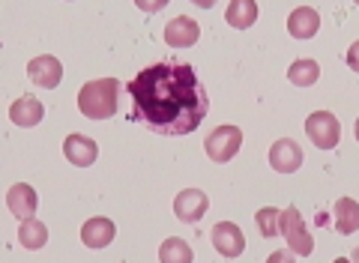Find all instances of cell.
Instances as JSON below:
<instances>
[{"label": "cell", "instance_id": "obj_1", "mask_svg": "<svg viewBox=\"0 0 359 263\" xmlns=\"http://www.w3.org/2000/svg\"><path fill=\"white\" fill-rule=\"evenodd\" d=\"M132 96L129 117L159 135H189L204 123L210 96L189 63H156L126 84Z\"/></svg>", "mask_w": 359, "mask_h": 263}, {"label": "cell", "instance_id": "obj_2", "mask_svg": "<svg viewBox=\"0 0 359 263\" xmlns=\"http://www.w3.org/2000/svg\"><path fill=\"white\" fill-rule=\"evenodd\" d=\"M117 96H120V81L117 78H99V81H87L78 93V111L87 120H108L117 114Z\"/></svg>", "mask_w": 359, "mask_h": 263}, {"label": "cell", "instance_id": "obj_3", "mask_svg": "<svg viewBox=\"0 0 359 263\" xmlns=\"http://www.w3.org/2000/svg\"><path fill=\"white\" fill-rule=\"evenodd\" d=\"M278 234L287 239V248L294 251V255H299V257H309L314 251V239H311L309 227H306V222H302V215H299L297 207H287L282 213V219H278Z\"/></svg>", "mask_w": 359, "mask_h": 263}, {"label": "cell", "instance_id": "obj_4", "mask_svg": "<svg viewBox=\"0 0 359 263\" xmlns=\"http://www.w3.org/2000/svg\"><path fill=\"white\" fill-rule=\"evenodd\" d=\"M240 147H243V132L237 126H219V129H212L204 141L210 162H216V165L231 162V159L240 153Z\"/></svg>", "mask_w": 359, "mask_h": 263}, {"label": "cell", "instance_id": "obj_5", "mask_svg": "<svg viewBox=\"0 0 359 263\" xmlns=\"http://www.w3.org/2000/svg\"><path fill=\"white\" fill-rule=\"evenodd\" d=\"M306 135L311 138L314 147L332 150V147H339V141H341V123L335 120V114H330V111H314L306 120Z\"/></svg>", "mask_w": 359, "mask_h": 263}, {"label": "cell", "instance_id": "obj_6", "mask_svg": "<svg viewBox=\"0 0 359 263\" xmlns=\"http://www.w3.org/2000/svg\"><path fill=\"white\" fill-rule=\"evenodd\" d=\"M207 207H210V201H207V194L201 189H183L177 194V201H174L177 219L186 222V224H198L207 215Z\"/></svg>", "mask_w": 359, "mask_h": 263}, {"label": "cell", "instance_id": "obj_7", "mask_svg": "<svg viewBox=\"0 0 359 263\" xmlns=\"http://www.w3.org/2000/svg\"><path fill=\"white\" fill-rule=\"evenodd\" d=\"M27 78L36 87H45V90H54L60 84V78H63V66L57 57H51V54H42V57H33V60L27 63Z\"/></svg>", "mask_w": 359, "mask_h": 263}, {"label": "cell", "instance_id": "obj_8", "mask_svg": "<svg viewBox=\"0 0 359 263\" xmlns=\"http://www.w3.org/2000/svg\"><path fill=\"white\" fill-rule=\"evenodd\" d=\"M210 236H212V245H216V251L222 257H240L243 248H245V236L233 222H219L212 227Z\"/></svg>", "mask_w": 359, "mask_h": 263}, {"label": "cell", "instance_id": "obj_9", "mask_svg": "<svg viewBox=\"0 0 359 263\" xmlns=\"http://www.w3.org/2000/svg\"><path fill=\"white\" fill-rule=\"evenodd\" d=\"M269 165H273L278 174H294L302 165V150L294 138H278L269 150Z\"/></svg>", "mask_w": 359, "mask_h": 263}, {"label": "cell", "instance_id": "obj_10", "mask_svg": "<svg viewBox=\"0 0 359 263\" xmlns=\"http://www.w3.org/2000/svg\"><path fill=\"white\" fill-rule=\"evenodd\" d=\"M36 203H39V198H36V191H33V186H27V182H15V186L6 191V207L21 222L33 219Z\"/></svg>", "mask_w": 359, "mask_h": 263}, {"label": "cell", "instance_id": "obj_11", "mask_svg": "<svg viewBox=\"0 0 359 263\" xmlns=\"http://www.w3.org/2000/svg\"><path fill=\"white\" fill-rule=\"evenodd\" d=\"M201 36V27L195 18H186V15H177L168 21L165 27V42L171 45V48H189V45H195Z\"/></svg>", "mask_w": 359, "mask_h": 263}, {"label": "cell", "instance_id": "obj_12", "mask_svg": "<svg viewBox=\"0 0 359 263\" xmlns=\"http://www.w3.org/2000/svg\"><path fill=\"white\" fill-rule=\"evenodd\" d=\"M63 156L69 159L75 168H90L99 156V147L90 141L87 135H69V138L63 141Z\"/></svg>", "mask_w": 359, "mask_h": 263}, {"label": "cell", "instance_id": "obj_13", "mask_svg": "<svg viewBox=\"0 0 359 263\" xmlns=\"http://www.w3.org/2000/svg\"><path fill=\"white\" fill-rule=\"evenodd\" d=\"M318 30H320V15H318V9H311V6H297L294 13L287 15V33H290L294 39H311Z\"/></svg>", "mask_w": 359, "mask_h": 263}, {"label": "cell", "instance_id": "obj_14", "mask_svg": "<svg viewBox=\"0 0 359 263\" xmlns=\"http://www.w3.org/2000/svg\"><path fill=\"white\" fill-rule=\"evenodd\" d=\"M111 239H114V222H111V219L96 215V219L84 222V227H81V243L87 248H105V245H111Z\"/></svg>", "mask_w": 359, "mask_h": 263}, {"label": "cell", "instance_id": "obj_15", "mask_svg": "<svg viewBox=\"0 0 359 263\" xmlns=\"http://www.w3.org/2000/svg\"><path fill=\"white\" fill-rule=\"evenodd\" d=\"M9 120L21 129H30V126H36L42 120V102L33 99V96H25V99H15L13 108H9Z\"/></svg>", "mask_w": 359, "mask_h": 263}, {"label": "cell", "instance_id": "obj_16", "mask_svg": "<svg viewBox=\"0 0 359 263\" xmlns=\"http://www.w3.org/2000/svg\"><path fill=\"white\" fill-rule=\"evenodd\" d=\"M332 219H335V231L339 234L359 231V203L353 198H339L332 210Z\"/></svg>", "mask_w": 359, "mask_h": 263}, {"label": "cell", "instance_id": "obj_17", "mask_svg": "<svg viewBox=\"0 0 359 263\" xmlns=\"http://www.w3.org/2000/svg\"><path fill=\"white\" fill-rule=\"evenodd\" d=\"M224 18H228V25L237 27V30L252 27L257 21V4L255 0H233V4L224 9Z\"/></svg>", "mask_w": 359, "mask_h": 263}, {"label": "cell", "instance_id": "obj_18", "mask_svg": "<svg viewBox=\"0 0 359 263\" xmlns=\"http://www.w3.org/2000/svg\"><path fill=\"white\" fill-rule=\"evenodd\" d=\"M18 243L25 245L27 251L42 248L45 243H48V227H45L39 219H27V222H21V227H18Z\"/></svg>", "mask_w": 359, "mask_h": 263}, {"label": "cell", "instance_id": "obj_19", "mask_svg": "<svg viewBox=\"0 0 359 263\" xmlns=\"http://www.w3.org/2000/svg\"><path fill=\"white\" fill-rule=\"evenodd\" d=\"M159 263H192V245L180 236L165 239L159 248Z\"/></svg>", "mask_w": 359, "mask_h": 263}, {"label": "cell", "instance_id": "obj_20", "mask_svg": "<svg viewBox=\"0 0 359 263\" xmlns=\"http://www.w3.org/2000/svg\"><path fill=\"white\" fill-rule=\"evenodd\" d=\"M320 78V66L314 60H294L287 69V81L294 87H311Z\"/></svg>", "mask_w": 359, "mask_h": 263}, {"label": "cell", "instance_id": "obj_21", "mask_svg": "<svg viewBox=\"0 0 359 263\" xmlns=\"http://www.w3.org/2000/svg\"><path fill=\"white\" fill-rule=\"evenodd\" d=\"M278 219H282V213H278L276 207H264V210H257V215H255L257 231H261L264 236H276V234H278Z\"/></svg>", "mask_w": 359, "mask_h": 263}, {"label": "cell", "instance_id": "obj_22", "mask_svg": "<svg viewBox=\"0 0 359 263\" xmlns=\"http://www.w3.org/2000/svg\"><path fill=\"white\" fill-rule=\"evenodd\" d=\"M347 66H351L353 72H359V39L351 45V48H347Z\"/></svg>", "mask_w": 359, "mask_h": 263}, {"label": "cell", "instance_id": "obj_23", "mask_svg": "<svg viewBox=\"0 0 359 263\" xmlns=\"http://www.w3.org/2000/svg\"><path fill=\"white\" fill-rule=\"evenodd\" d=\"M266 263H297L290 251H273V255L266 257Z\"/></svg>", "mask_w": 359, "mask_h": 263}, {"label": "cell", "instance_id": "obj_24", "mask_svg": "<svg viewBox=\"0 0 359 263\" xmlns=\"http://www.w3.org/2000/svg\"><path fill=\"white\" fill-rule=\"evenodd\" d=\"M351 263H359V248H353V257H351Z\"/></svg>", "mask_w": 359, "mask_h": 263}, {"label": "cell", "instance_id": "obj_25", "mask_svg": "<svg viewBox=\"0 0 359 263\" xmlns=\"http://www.w3.org/2000/svg\"><path fill=\"white\" fill-rule=\"evenodd\" d=\"M353 132H356V141H359V120H356V126H353Z\"/></svg>", "mask_w": 359, "mask_h": 263}, {"label": "cell", "instance_id": "obj_26", "mask_svg": "<svg viewBox=\"0 0 359 263\" xmlns=\"http://www.w3.org/2000/svg\"><path fill=\"white\" fill-rule=\"evenodd\" d=\"M335 263H351V260H347V257H339V260H335Z\"/></svg>", "mask_w": 359, "mask_h": 263}]
</instances>
